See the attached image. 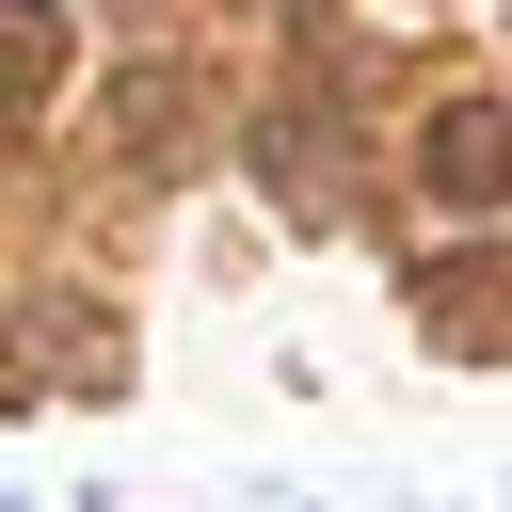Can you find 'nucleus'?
<instances>
[{"instance_id":"obj_1","label":"nucleus","mask_w":512,"mask_h":512,"mask_svg":"<svg viewBox=\"0 0 512 512\" xmlns=\"http://www.w3.org/2000/svg\"><path fill=\"white\" fill-rule=\"evenodd\" d=\"M416 176H432L448 208H496V176H512V112H496V96H464V112H432V144H416Z\"/></svg>"},{"instance_id":"obj_2","label":"nucleus","mask_w":512,"mask_h":512,"mask_svg":"<svg viewBox=\"0 0 512 512\" xmlns=\"http://www.w3.org/2000/svg\"><path fill=\"white\" fill-rule=\"evenodd\" d=\"M416 304H432L448 352H512V288H480V272H416Z\"/></svg>"}]
</instances>
